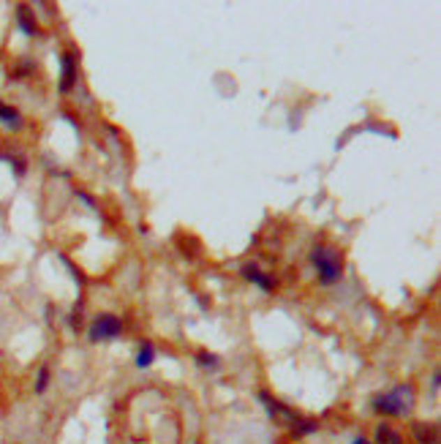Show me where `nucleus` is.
<instances>
[{
  "instance_id": "6",
  "label": "nucleus",
  "mask_w": 441,
  "mask_h": 444,
  "mask_svg": "<svg viewBox=\"0 0 441 444\" xmlns=\"http://www.w3.org/2000/svg\"><path fill=\"white\" fill-rule=\"evenodd\" d=\"M414 434H417V442L419 444H439V428H436V425L417 422V425H414Z\"/></svg>"
},
{
  "instance_id": "11",
  "label": "nucleus",
  "mask_w": 441,
  "mask_h": 444,
  "mask_svg": "<svg viewBox=\"0 0 441 444\" xmlns=\"http://www.w3.org/2000/svg\"><path fill=\"white\" fill-rule=\"evenodd\" d=\"M153 355H156L153 343H144V346L139 349V357H137V365H139V368H147V365L153 362Z\"/></svg>"
},
{
  "instance_id": "9",
  "label": "nucleus",
  "mask_w": 441,
  "mask_h": 444,
  "mask_svg": "<svg viewBox=\"0 0 441 444\" xmlns=\"http://www.w3.org/2000/svg\"><path fill=\"white\" fill-rule=\"evenodd\" d=\"M376 439H379V444H403L401 434H398V431H392L389 425H379V431H376Z\"/></svg>"
},
{
  "instance_id": "5",
  "label": "nucleus",
  "mask_w": 441,
  "mask_h": 444,
  "mask_svg": "<svg viewBox=\"0 0 441 444\" xmlns=\"http://www.w3.org/2000/svg\"><path fill=\"white\" fill-rule=\"evenodd\" d=\"M243 276L248 278L251 283H256L259 289H264V292H270V289H273V278L264 276V273H262L256 265H246V267H243Z\"/></svg>"
},
{
  "instance_id": "4",
  "label": "nucleus",
  "mask_w": 441,
  "mask_h": 444,
  "mask_svg": "<svg viewBox=\"0 0 441 444\" xmlns=\"http://www.w3.org/2000/svg\"><path fill=\"white\" fill-rule=\"evenodd\" d=\"M60 66H63V74H60V90L63 93H68L71 87H74V80H77V60L71 52H66V55L60 57Z\"/></svg>"
},
{
  "instance_id": "14",
  "label": "nucleus",
  "mask_w": 441,
  "mask_h": 444,
  "mask_svg": "<svg viewBox=\"0 0 441 444\" xmlns=\"http://www.w3.org/2000/svg\"><path fill=\"white\" fill-rule=\"evenodd\" d=\"M352 444H368V442H365V439H354Z\"/></svg>"
},
{
  "instance_id": "3",
  "label": "nucleus",
  "mask_w": 441,
  "mask_h": 444,
  "mask_svg": "<svg viewBox=\"0 0 441 444\" xmlns=\"http://www.w3.org/2000/svg\"><path fill=\"white\" fill-rule=\"evenodd\" d=\"M120 330H123L120 319L112 316V313H104V316H98V319L93 322V327H90V341H112V338L120 335Z\"/></svg>"
},
{
  "instance_id": "8",
  "label": "nucleus",
  "mask_w": 441,
  "mask_h": 444,
  "mask_svg": "<svg viewBox=\"0 0 441 444\" xmlns=\"http://www.w3.org/2000/svg\"><path fill=\"white\" fill-rule=\"evenodd\" d=\"M0 123L8 126V128H20V112L14 110V107L0 104Z\"/></svg>"
},
{
  "instance_id": "7",
  "label": "nucleus",
  "mask_w": 441,
  "mask_h": 444,
  "mask_svg": "<svg viewBox=\"0 0 441 444\" xmlns=\"http://www.w3.org/2000/svg\"><path fill=\"white\" fill-rule=\"evenodd\" d=\"M17 20H20V28L25 30V36H36L38 28H36V22H33V14H30L28 6H20L17 8Z\"/></svg>"
},
{
  "instance_id": "2",
  "label": "nucleus",
  "mask_w": 441,
  "mask_h": 444,
  "mask_svg": "<svg viewBox=\"0 0 441 444\" xmlns=\"http://www.w3.org/2000/svg\"><path fill=\"white\" fill-rule=\"evenodd\" d=\"M313 265L319 270L322 283H332L341 278V256L335 249H316L313 251Z\"/></svg>"
},
{
  "instance_id": "13",
  "label": "nucleus",
  "mask_w": 441,
  "mask_h": 444,
  "mask_svg": "<svg viewBox=\"0 0 441 444\" xmlns=\"http://www.w3.org/2000/svg\"><path fill=\"white\" fill-rule=\"evenodd\" d=\"M199 365H202V368H216V365H218V360H216V355H207V352H202V355H199Z\"/></svg>"
},
{
  "instance_id": "1",
  "label": "nucleus",
  "mask_w": 441,
  "mask_h": 444,
  "mask_svg": "<svg viewBox=\"0 0 441 444\" xmlns=\"http://www.w3.org/2000/svg\"><path fill=\"white\" fill-rule=\"evenodd\" d=\"M373 409L382 412V415H392V417H406L412 415L414 409V387L412 385H401L387 395H379L373 401Z\"/></svg>"
},
{
  "instance_id": "12",
  "label": "nucleus",
  "mask_w": 441,
  "mask_h": 444,
  "mask_svg": "<svg viewBox=\"0 0 441 444\" xmlns=\"http://www.w3.org/2000/svg\"><path fill=\"white\" fill-rule=\"evenodd\" d=\"M50 385V368H41L38 371V382H36V392H44Z\"/></svg>"
},
{
  "instance_id": "10",
  "label": "nucleus",
  "mask_w": 441,
  "mask_h": 444,
  "mask_svg": "<svg viewBox=\"0 0 441 444\" xmlns=\"http://www.w3.org/2000/svg\"><path fill=\"white\" fill-rule=\"evenodd\" d=\"M313 431H319V422H313V420H297L294 422V436H305V434H313Z\"/></svg>"
}]
</instances>
